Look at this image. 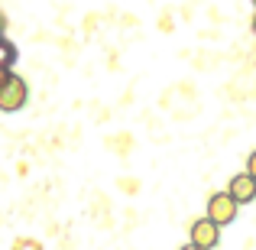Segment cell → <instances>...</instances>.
I'll return each mask as SVG.
<instances>
[{
	"instance_id": "cell-9",
	"label": "cell",
	"mask_w": 256,
	"mask_h": 250,
	"mask_svg": "<svg viewBox=\"0 0 256 250\" xmlns=\"http://www.w3.org/2000/svg\"><path fill=\"white\" fill-rule=\"evenodd\" d=\"M253 33H256V20H253Z\"/></svg>"
},
{
	"instance_id": "cell-5",
	"label": "cell",
	"mask_w": 256,
	"mask_h": 250,
	"mask_svg": "<svg viewBox=\"0 0 256 250\" xmlns=\"http://www.w3.org/2000/svg\"><path fill=\"white\" fill-rule=\"evenodd\" d=\"M13 62H16V46L0 36V69H13Z\"/></svg>"
},
{
	"instance_id": "cell-2",
	"label": "cell",
	"mask_w": 256,
	"mask_h": 250,
	"mask_svg": "<svg viewBox=\"0 0 256 250\" xmlns=\"http://www.w3.org/2000/svg\"><path fill=\"white\" fill-rule=\"evenodd\" d=\"M26 101V82L16 75H6V82L0 85V111H20Z\"/></svg>"
},
{
	"instance_id": "cell-3",
	"label": "cell",
	"mask_w": 256,
	"mask_h": 250,
	"mask_svg": "<svg viewBox=\"0 0 256 250\" xmlns=\"http://www.w3.org/2000/svg\"><path fill=\"white\" fill-rule=\"evenodd\" d=\"M218 240H220V224H214L211 218H201V221H194V224H192V244L211 250Z\"/></svg>"
},
{
	"instance_id": "cell-4",
	"label": "cell",
	"mask_w": 256,
	"mask_h": 250,
	"mask_svg": "<svg viewBox=\"0 0 256 250\" xmlns=\"http://www.w3.org/2000/svg\"><path fill=\"white\" fill-rule=\"evenodd\" d=\"M230 198L237 201V205H246V201H253L256 198V179L250 172H240V175H234L230 179Z\"/></svg>"
},
{
	"instance_id": "cell-8",
	"label": "cell",
	"mask_w": 256,
	"mask_h": 250,
	"mask_svg": "<svg viewBox=\"0 0 256 250\" xmlns=\"http://www.w3.org/2000/svg\"><path fill=\"white\" fill-rule=\"evenodd\" d=\"M178 250H204V247H198V244H185V247H178Z\"/></svg>"
},
{
	"instance_id": "cell-7",
	"label": "cell",
	"mask_w": 256,
	"mask_h": 250,
	"mask_svg": "<svg viewBox=\"0 0 256 250\" xmlns=\"http://www.w3.org/2000/svg\"><path fill=\"white\" fill-rule=\"evenodd\" d=\"M6 75H10V69H0V85L6 82Z\"/></svg>"
},
{
	"instance_id": "cell-1",
	"label": "cell",
	"mask_w": 256,
	"mask_h": 250,
	"mask_svg": "<svg viewBox=\"0 0 256 250\" xmlns=\"http://www.w3.org/2000/svg\"><path fill=\"white\" fill-rule=\"evenodd\" d=\"M208 218L214 221V224H230L234 218H237V201L230 198V192H218L211 195V201H208Z\"/></svg>"
},
{
	"instance_id": "cell-6",
	"label": "cell",
	"mask_w": 256,
	"mask_h": 250,
	"mask_svg": "<svg viewBox=\"0 0 256 250\" xmlns=\"http://www.w3.org/2000/svg\"><path fill=\"white\" fill-rule=\"evenodd\" d=\"M246 172L256 179V153H250V159H246Z\"/></svg>"
}]
</instances>
